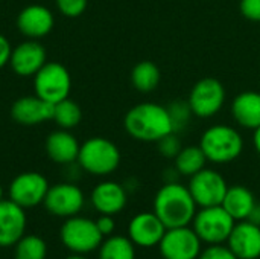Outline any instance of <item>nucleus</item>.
<instances>
[{"label": "nucleus", "mask_w": 260, "mask_h": 259, "mask_svg": "<svg viewBox=\"0 0 260 259\" xmlns=\"http://www.w3.org/2000/svg\"><path fill=\"white\" fill-rule=\"evenodd\" d=\"M123 128L129 137L139 142L157 143L169 133H174L168 107L157 102H140L131 107L123 118Z\"/></svg>", "instance_id": "f257e3e1"}, {"label": "nucleus", "mask_w": 260, "mask_h": 259, "mask_svg": "<svg viewBox=\"0 0 260 259\" xmlns=\"http://www.w3.org/2000/svg\"><path fill=\"white\" fill-rule=\"evenodd\" d=\"M197 211L198 206L189 188L180 182H166L154 197V214L166 229L192 224Z\"/></svg>", "instance_id": "f03ea898"}, {"label": "nucleus", "mask_w": 260, "mask_h": 259, "mask_svg": "<svg viewBox=\"0 0 260 259\" xmlns=\"http://www.w3.org/2000/svg\"><path fill=\"white\" fill-rule=\"evenodd\" d=\"M213 165H227L238 160L244 151V137L239 130L229 124H215L204 130L198 143Z\"/></svg>", "instance_id": "7ed1b4c3"}, {"label": "nucleus", "mask_w": 260, "mask_h": 259, "mask_svg": "<svg viewBox=\"0 0 260 259\" xmlns=\"http://www.w3.org/2000/svg\"><path fill=\"white\" fill-rule=\"evenodd\" d=\"M122 160L120 150L114 142L107 137H90L81 143L78 154V165L90 176L107 177L113 174Z\"/></svg>", "instance_id": "20e7f679"}, {"label": "nucleus", "mask_w": 260, "mask_h": 259, "mask_svg": "<svg viewBox=\"0 0 260 259\" xmlns=\"http://www.w3.org/2000/svg\"><path fill=\"white\" fill-rule=\"evenodd\" d=\"M59 240L69 252L88 255L99 249L104 237L96 226V220L75 215L64 220L59 227Z\"/></svg>", "instance_id": "39448f33"}, {"label": "nucleus", "mask_w": 260, "mask_h": 259, "mask_svg": "<svg viewBox=\"0 0 260 259\" xmlns=\"http://www.w3.org/2000/svg\"><path fill=\"white\" fill-rule=\"evenodd\" d=\"M235 224L236 221L221 205L200 208L192 220V229L209 246L227 243Z\"/></svg>", "instance_id": "423d86ee"}, {"label": "nucleus", "mask_w": 260, "mask_h": 259, "mask_svg": "<svg viewBox=\"0 0 260 259\" xmlns=\"http://www.w3.org/2000/svg\"><path fill=\"white\" fill-rule=\"evenodd\" d=\"M227 99V92L224 84L212 76L201 78L193 84L187 96V104L195 118L210 119L216 116Z\"/></svg>", "instance_id": "0eeeda50"}, {"label": "nucleus", "mask_w": 260, "mask_h": 259, "mask_svg": "<svg viewBox=\"0 0 260 259\" xmlns=\"http://www.w3.org/2000/svg\"><path fill=\"white\" fill-rule=\"evenodd\" d=\"M34 90L38 98L55 105L69 98L72 90V76L69 70L56 61H47L34 75Z\"/></svg>", "instance_id": "6e6552de"}, {"label": "nucleus", "mask_w": 260, "mask_h": 259, "mask_svg": "<svg viewBox=\"0 0 260 259\" xmlns=\"http://www.w3.org/2000/svg\"><path fill=\"white\" fill-rule=\"evenodd\" d=\"M84 191L75 182H62L52 185L43 202V206L50 215L64 220L79 215V212L84 209Z\"/></svg>", "instance_id": "1a4fd4ad"}, {"label": "nucleus", "mask_w": 260, "mask_h": 259, "mask_svg": "<svg viewBox=\"0 0 260 259\" xmlns=\"http://www.w3.org/2000/svg\"><path fill=\"white\" fill-rule=\"evenodd\" d=\"M187 188L198 208H209L222 205L229 185L219 171L203 168L200 172L189 177Z\"/></svg>", "instance_id": "9d476101"}, {"label": "nucleus", "mask_w": 260, "mask_h": 259, "mask_svg": "<svg viewBox=\"0 0 260 259\" xmlns=\"http://www.w3.org/2000/svg\"><path fill=\"white\" fill-rule=\"evenodd\" d=\"M50 185L41 172L26 171L12 179L8 188L9 200L23 209H32L43 205Z\"/></svg>", "instance_id": "9b49d317"}, {"label": "nucleus", "mask_w": 260, "mask_h": 259, "mask_svg": "<svg viewBox=\"0 0 260 259\" xmlns=\"http://www.w3.org/2000/svg\"><path fill=\"white\" fill-rule=\"evenodd\" d=\"M158 250L163 259H198L203 241L189 226L166 229Z\"/></svg>", "instance_id": "f8f14e48"}, {"label": "nucleus", "mask_w": 260, "mask_h": 259, "mask_svg": "<svg viewBox=\"0 0 260 259\" xmlns=\"http://www.w3.org/2000/svg\"><path fill=\"white\" fill-rule=\"evenodd\" d=\"M26 209L12 200H0V249L14 247L26 235Z\"/></svg>", "instance_id": "ddd939ff"}, {"label": "nucleus", "mask_w": 260, "mask_h": 259, "mask_svg": "<svg viewBox=\"0 0 260 259\" xmlns=\"http://www.w3.org/2000/svg\"><path fill=\"white\" fill-rule=\"evenodd\" d=\"M47 63V53L41 43L37 40H26L18 46L12 47L11 53V69L15 75L29 78L34 76Z\"/></svg>", "instance_id": "4468645a"}, {"label": "nucleus", "mask_w": 260, "mask_h": 259, "mask_svg": "<svg viewBox=\"0 0 260 259\" xmlns=\"http://www.w3.org/2000/svg\"><path fill=\"white\" fill-rule=\"evenodd\" d=\"M165 232L166 226L154 214V211L134 215L128 224V238L134 243V246L143 249L158 246Z\"/></svg>", "instance_id": "2eb2a0df"}, {"label": "nucleus", "mask_w": 260, "mask_h": 259, "mask_svg": "<svg viewBox=\"0 0 260 259\" xmlns=\"http://www.w3.org/2000/svg\"><path fill=\"white\" fill-rule=\"evenodd\" d=\"M53 26V12L43 5H27L17 15V29L29 40H38L49 35Z\"/></svg>", "instance_id": "dca6fc26"}, {"label": "nucleus", "mask_w": 260, "mask_h": 259, "mask_svg": "<svg viewBox=\"0 0 260 259\" xmlns=\"http://www.w3.org/2000/svg\"><path fill=\"white\" fill-rule=\"evenodd\" d=\"M90 203L101 215H116L125 209L128 203V191L123 185L114 180H104L91 189Z\"/></svg>", "instance_id": "f3484780"}, {"label": "nucleus", "mask_w": 260, "mask_h": 259, "mask_svg": "<svg viewBox=\"0 0 260 259\" xmlns=\"http://www.w3.org/2000/svg\"><path fill=\"white\" fill-rule=\"evenodd\" d=\"M227 246L238 259H259L260 226L250 223L248 220L236 221L227 240Z\"/></svg>", "instance_id": "a211bd4d"}, {"label": "nucleus", "mask_w": 260, "mask_h": 259, "mask_svg": "<svg viewBox=\"0 0 260 259\" xmlns=\"http://www.w3.org/2000/svg\"><path fill=\"white\" fill-rule=\"evenodd\" d=\"M12 119L24 127L40 125L53 116V105L43 101L37 95L18 98L11 108Z\"/></svg>", "instance_id": "6ab92c4d"}, {"label": "nucleus", "mask_w": 260, "mask_h": 259, "mask_svg": "<svg viewBox=\"0 0 260 259\" xmlns=\"http://www.w3.org/2000/svg\"><path fill=\"white\" fill-rule=\"evenodd\" d=\"M44 148H46V154L53 163L66 166L78 160L81 143L70 133V130L58 128L47 136Z\"/></svg>", "instance_id": "aec40b11"}, {"label": "nucleus", "mask_w": 260, "mask_h": 259, "mask_svg": "<svg viewBox=\"0 0 260 259\" xmlns=\"http://www.w3.org/2000/svg\"><path fill=\"white\" fill-rule=\"evenodd\" d=\"M230 113L239 127L256 130L260 127V92L245 90L236 95L232 101Z\"/></svg>", "instance_id": "412c9836"}, {"label": "nucleus", "mask_w": 260, "mask_h": 259, "mask_svg": "<svg viewBox=\"0 0 260 259\" xmlns=\"http://www.w3.org/2000/svg\"><path fill=\"white\" fill-rule=\"evenodd\" d=\"M256 203L257 202L251 189L244 185H233L229 186L221 206L232 215L235 221H244L248 218Z\"/></svg>", "instance_id": "4be33fe9"}, {"label": "nucleus", "mask_w": 260, "mask_h": 259, "mask_svg": "<svg viewBox=\"0 0 260 259\" xmlns=\"http://www.w3.org/2000/svg\"><path fill=\"white\" fill-rule=\"evenodd\" d=\"M161 81L160 69L152 61H140L131 70V84L140 93L154 92Z\"/></svg>", "instance_id": "5701e85b"}, {"label": "nucleus", "mask_w": 260, "mask_h": 259, "mask_svg": "<svg viewBox=\"0 0 260 259\" xmlns=\"http://www.w3.org/2000/svg\"><path fill=\"white\" fill-rule=\"evenodd\" d=\"M207 159L200 145H187L180 150L177 157L174 159V168L183 177H192L206 168Z\"/></svg>", "instance_id": "b1692460"}, {"label": "nucleus", "mask_w": 260, "mask_h": 259, "mask_svg": "<svg viewBox=\"0 0 260 259\" xmlns=\"http://www.w3.org/2000/svg\"><path fill=\"white\" fill-rule=\"evenodd\" d=\"M98 259H136V246L128 237L113 234L104 238L98 249Z\"/></svg>", "instance_id": "393cba45"}, {"label": "nucleus", "mask_w": 260, "mask_h": 259, "mask_svg": "<svg viewBox=\"0 0 260 259\" xmlns=\"http://www.w3.org/2000/svg\"><path fill=\"white\" fill-rule=\"evenodd\" d=\"M47 252L49 247L43 237L26 234L14 246V259H46Z\"/></svg>", "instance_id": "a878e982"}, {"label": "nucleus", "mask_w": 260, "mask_h": 259, "mask_svg": "<svg viewBox=\"0 0 260 259\" xmlns=\"http://www.w3.org/2000/svg\"><path fill=\"white\" fill-rule=\"evenodd\" d=\"M82 119V111L81 107L72 101L70 98H66L53 105V116L52 121L58 125V128L62 130H72L79 125Z\"/></svg>", "instance_id": "bb28decb"}, {"label": "nucleus", "mask_w": 260, "mask_h": 259, "mask_svg": "<svg viewBox=\"0 0 260 259\" xmlns=\"http://www.w3.org/2000/svg\"><path fill=\"white\" fill-rule=\"evenodd\" d=\"M168 111H169V116H171V121H172L175 133L184 130L189 125L190 118L193 116L187 101H175V102H172L168 107Z\"/></svg>", "instance_id": "cd10ccee"}, {"label": "nucleus", "mask_w": 260, "mask_h": 259, "mask_svg": "<svg viewBox=\"0 0 260 259\" xmlns=\"http://www.w3.org/2000/svg\"><path fill=\"white\" fill-rule=\"evenodd\" d=\"M183 148V145H181V140H180V137L177 136V133L174 131V133H169L168 136H165L163 139H160L158 142H157V150H158V153L163 156V157H166V159H175L177 157V154L180 153V150Z\"/></svg>", "instance_id": "c85d7f7f"}, {"label": "nucleus", "mask_w": 260, "mask_h": 259, "mask_svg": "<svg viewBox=\"0 0 260 259\" xmlns=\"http://www.w3.org/2000/svg\"><path fill=\"white\" fill-rule=\"evenodd\" d=\"M55 5L64 17L76 18L85 12L88 0H55Z\"/></svg>", "instance_id": "c756f323"}, {"label": "nucleus", "mask_w": 260, "mask_h": 259, "mask_svg": "<svg viewBox=\"0 0 260 259\" xmlns=\"http://www.w3.org/2000/svg\"><path fill=\"white\" fill-rule=\"evenodd\" d=\"M198 259H238L236 255L224 244H212L207 249L201 250Z\"/></svg>", "instance_id": "7c9ffc66"}, {"label": "nucleus", "mask_w": 260, "mask_h": 259, "mask_svg": "<svg viewBox=\"0 0 260 259\" xmlns=\"http://www.w3.org/2000/svg\"><path fill=\"white\" fill-rule=\"evenodd\" d=\"M239 9L247 20L260 23V0H241Z\"/></svg>", "instance_id": "2f4dec72"}, {"label": "nucleus", "mask_w": 260, "mask_h": 259, "mask_svg": "<svg viewBox=\"0 0 260 259\" xmlns=\"http://www.w3.org/2000/svg\"><path fill=\"white\" fill-rule=\"evenodd\" d=\"M96 226H98V229H99V232L102 234L104 238L113 235L114 231H116L114 215H99L98 220H96Z\"/></svg>", "instance_id": "473e14b6"}, {"label": "nucleus", "mask_w": 260, "mask_h": 259, "mask_svg": "<svg viewBox=\"0 0 260 259\" xmlns=\"http://www.w3.org/2000/svg\"><path fill=\"white\" fill-rule=\"evenodd\" d=\"M11 53H12V46H11L9 40L0 34V69H3L6 64H9Z\"/></svg>", "instance_id": "72a5a7b5"}, {"label": "nucleus", "mask_w": 260, "mask_h": 259, "mask_svg": "<svg viewBox=\"0 0 260 259\" xmlns=\"http://www.w3.org/2000/svg\"><path fill=\"white\" fill-rule=\"evenodd\" d=\"M247 220H248L250 223L256 224V226H260V203H256V205H254V208H253V211L250 212V215H248Z\"/></svg>", "instance_id": "f704fd0d"}, {"label": "nucleus", "mask_w": 260, "mask_h": 259, "mask_svg": "<svg viewBox=\"0 0 260 259\" xmlns=\"http://www.w3.org/2000/svg\"><path fill=\"white\" fill-rule=\"evenodd\" d=\"M253 147H254V151L260 156V127L253 130Z\"/></svg>", "instance_id": "c9c22d12"}, {"label": "nucleus", "mask_w": 260, "mask_h": 259, "mask_svg": "<svg viewBox=\"0 0 260 259\" xmlns=\"http://www.w3.org/2000/svg\"><path fill=\"white\" fill-rule=\"evenodd\" d=\"M64 259H88L87 258V255H76V253H72V255H69L67 258Z\"/></svg>", "instance_id": "e433bc0d"}, {"label": "nucleus", "mask_w": 260, "mask_h": 259, "mask_svg": "<svg viewBox=\"0 0 260 259\" xmlns=\"http://www.w3.org/2000/svg\"><path fill=\"white\" fill-rule=\"evenodd\" d=\"M0 200H3V188H2V185H0Z\"/></svg>", "instance_id": "4c0bfd02"}]
</instances>
